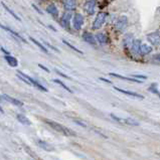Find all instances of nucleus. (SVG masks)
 I'll return each mask as SVG.
<instances>
[{"label":"nucleus","mask_w":160,"mask_h":160,"mask_svg":"<svg viewBox=\"0 0 160 160\" xmlns=\"http://www.w3.org/2000/svg\"><path fill=\"white\" fill-rule=\"evenodd\" d=\"M43 121H45L46 124L50 127V128H53V130H56L57 132L63 134V135H64V136H76V133L74 132V131L63 126L61 124H60V123L52 121V120H49V119H45Z\"/></svg>","instance_id":"nucleus-1"},{"label":"nucleus","mask_w":160,"mask_h":160,"mask_svg":"<svg viewBox=\"0 0 160 160\" xmlns=\"http://www.w3.org/2000/svg\"><path fill=\"white\" fill-rule=\"evenodd\" d=\"M17 77L19 78L21 81H23L25 84H27V85L33 86V87H35L36 89H38L39 91H42V92H48V89L45 88V87H43L42 85H41L38 82H36L35 80L30 78L29 76H27L26 74H24V72H22L17 71Z\"/></svg>","instance_id":"nucleus-2"},{"label":"nucleus","mask_w":160,"mask_h":160,"mask_svg":"<svg viewBox=\"0 0 160 160\" xmlns=\"http://www.w3.org/2000/svg\"><path fill=\"white\" fill-rule=\"evenodd\" d=\"M106 19H107V14L105 12H99L98 13L96 18L93 21V29L97 30V29H99V28H101L104 25Z\"/></svg>","instance_id":"nucleus-3"},{"label":"nucleus","mask_w":160,"mask_h":160,"mask_svg":"<svg viewBox=\"0 0 160 160\" xmlns=\"http://www.w3.org/2000/svg\"><path fill=\"white\" fill-rule=\"evenodd\" d=\"M128 18H127L126 16H120L117 21H116V24L115 26L116 28H117V30H119L120 32H123L125 31L127 29V27H128Z\"/></svg>","instance_id":"nucleus-4"},{"label":"nucleus","mask_w":160,"mask_h":160,"mask_svg":"<svg viewBox=\"0 0 160 160\" xmlns=\"http://www.w3.org/2000/svg\"><path fill=\"white\" fill-rule=\"evenodd\" d=\"M84 24V16L81 13H76L72 16V27L76 30H80Z\"/></svg>","instance_id":"nucleus-5"},{"label":"nucleus","mask_w":160,"mask_h":160,"mask_svg":"<svg viewBox=\"0 0 160 160\" xmlns=\"http://www.w3.org/2000/svg\"><path fill=\"white\" fill-rule=\"evenodd\" d=\"M72 16L71 12L65 11L63 14L61 18H60L61 26H63L64 28H65V29H70V28H71V20H72Z\"/></svg>","instance_id":"nucleus-6"},{"label":"nucleus","mask_w":160,"mask_h":160,"mask_svg":"<svg viewBox=\"0 0 160 160\" xmlns=\"http://www.w3.org/2000/svg\"><path fill=\"white\" fill-rule=\"evenodd\" d=\"M147 41L148 42H150V45H160V32L154 31L150 32V33L147 34Z\"/></svg>","instance_id":"nucleus-7"},{"label":"nucleus","mask_w":160,"mask_h":160,"mask_svg":"<svg viewBox=\"0 0 160 160\" xmlns=\"http://www.w3.org/2000/svg\"><path fill=\"white\" fill-rule=\"evenodd\" d=\"M0 28H2V29H4L5 31H7L8 32V33H10L11 34L13 37H15L17 41H22V42H24V43H27V41H26V39H25L23 36H21L19 33H18V32H16V31H14L13 29H11V28L10 27H8V26H5V25H3L2 23H0Z\"/></svg>","instance_id":"nucleus-8"},{"label":"nucleus","mask_w":160,"mask_h":160,"mask_svg":"<svg viewBox=\"0 0 160 160\" xmlns=\"http://www.w3.org/2000/svg\"><path fill=\"white\" fill-rule=\"evenodd\" d=\"M95 7H96V0H87L85 5H84V10L89 15H92L95 12Z\"/></svg>","instance_id":"nucleus-9"},{"label":"nucleus","mask_w":160,"mask_h":160,"mask_svg":"<svg viewBox=\"0 0 160 160\" xmlns=\"http://www.w3.org/2000/svg\"><path fill=\"white\" fill-rule=\"evenodd\" d=\"M61 3H63V6L65 11H74L77 7V2L76 0H61Z\"/></svg>","instance_id":"nucleus-10"},{"label":"nucleus","mask_w":160,"mask_h":160,"mask_svg":"<svg viewBox=\"0 0 160 160\" xmlns=\"http://www.w3.org/2000/svg\"><path fill=\"white\" fill-rule=\"evenodd\" d=\"M83 39L87 43H89V45H97L96 36L91 33V32H88V31L84 32V33H83Z\"/></svg>","instance_id":"nucleus-11"},{"label":"nucleus","mask_w":160,"mask_h":160,"mask_svg":"<svg viewBox=\"0 0 160 160\" xmlns=\"http://www.w3.org/2000/svg\"><path fill=\"white\" fill-rule=\"evenodd\" d=\"M134 36L132 33H126L124 35V37H123V45H124L125 49H129L131 45H132V43L134 42Z\"/></svg>","instance_id":"nucleus-12"},{"label":"nucleus","mask_w":160,"mask_h":160,"mask_svg":"<svg viewBox=\"0 0 160 160\" xmlns=\"http://www.w3.org/2000/svg\"><path fill=\"white\" fill-rule=\"evenodd\" d=\"M46 11L53 18H56V19L59 18V9H57V7L56 6V4H53V3H50L49 5L46 6Z\"/></svg>","instance_id":"nucleus-13"},{"label":"nucleus","mask_w":160,"mask_h":160,"mask_svg":"<svg viewBox=\"0 0 160 160\" xmlns=\"http://www.w3.org/2000/svg\"><path fill=\"white\" fill-rule=\"evenodd\" d=\"M114 89L116 91H118V92H120V93L125 94V95H127V96H130V97H133V98H137V99H144V97L142 95H140V94H137V93H134V92H130V91H126V90L120 89V88H117V87H115Z\"/></svg>","instance_id":"nucleus-14"},{"label":"nucleus","mask_w":160,"mask_h":160,"mask_svg":"<svg viewBox=\"0 0 160 160\" xmlns=\"http://www.w3.org/2000/svg\"><path fill=\"white\" fill-rule=\"evenodd\" d=\"M141 41H138V39H135L134 42L131 45V52L134 54H141Z\"/></svg>","instance_id":"nucleus-15"},{"label":"nucleus","mask_w":160,"mask_h":160,"mask_svg":"<svg viewBox=\"0 0 160 160\" xmlns=\"http://www.w3.org/2000/svg\"><path fill=\"white\" fill-rule=\"evenodd\" d=\"M36 144H37L39 147H41V149H43V150H45V151H53L54 150V147L53 146V145H50L49 143L45 142V141L37 140L36 141Z\"/></svg>","instance_id":"nucleus-16"},{"label":"nucleus","mask_w":160,"mask_h":160,"mask_svg":"<svg viewBox=\"0 0 160 160\" xmlns=\"http://www.w3.org/2000/svg\"><path fill=\"white\" fill-rule=\"evenodd\" d=\"M109 75L112 76V77H114V78L120 79V80H125V81H129V82H133V83H142L141 81H139V80H137L135 78H127V77H124V76H120L118 74H115V72H110Z\"/></svg>","instance_id":"nucleus-17"},{"label":"nucleus","mask_w":160,"mask_h":160,"mask_svg":"<svg viewBox=\"0 0 160 160\" xmlns=\"http://www.w3.org/2000/svg\"><path fill=\"white\" fill-rule=\"evenodd\" d=\"M4 60H6V63L8 64L11 68H16L17 65H18L17 59H15V57H12V56H10V54H9V56H5L4 57Z\"/></svg>","instance_id":"nucleus-18"},{"label":"nucleus","mask_w":160,"mask_h":160,"mask_svg":"<svg viewBox=\"0 0 160 160\" xmlns=\"http://www.w3.org/2000/svg\"><path fill=\"white\" fill-rule=\"evenodd\" d=\"M96 39H97V42H99L100 45H106V43H108V37H107L106 33H104V32H99V33H97Z\"/></svg>","instance_id":"nucleus-19"},{"label":"nucleus","mask_w":160,"mask_h":160,"mask_svg":"<svg viewBox=\"0 0 160 160\" xmlns=\"http://www.w3.org/2000/svg\"><path fill=\"white\" fill-rule=\"evenodd\" d=\"M3 98H4V99H5L6 101L10 102L11 104L15 105V106H18V107H22V106H23V103H22V102H20L19 100H17V99H14V98L10 97V96H8V95H6V94H4V95H3Z\"/></svg>","instance_id":"nucleus-20"},{"label":"nucleus","mask_w":160,"mask_h":160,"mask_svg":"<svg viewBox=\"0 0 160 160\" xmlns=\"http://www.w3.org/2000/svg\"><path fill=\"white\" fill-rule=\"evenodd\" d=\"M16 119L18 120V122H20L21 124H23V125H26V126L31 125V122L29 121V119H28L26 116H24L22 114H17Z\"/></svg>","instance_id":"nucleus-21"},{"label":"nucleus","mask_w":160,"mask_h":160,"mask_svg":"<svg viewBox=\"0 0 160 160\" xmlns=\"http://www.w3.org/2000/svg\"><path fill=\"white\" fill-rule=\"evenodd\" d=\"M29 39H30V41L31 42H33L34 43V45H36V46H37V48H39V49H41V50H42V52L43 53H49V49H46L45 48V45H42V43L41 42H39L38 41H36V39L35 38H33V37H31V36H30V37H29Z\"/></svg>","instance_id":"nucleus-22"},{"label":"nucleus","mask_w":160,"mask_h":160,"mask_svg":"<svg viewBox=\"0 0 160 160\" xmlns=\"http://www.w3.org/2000/svg\"><path fill=\"white\" fill-rule=\"evenodd\" d=\"M151 52H152V48L149 45H146V43L141 45V54H142V56L149 54Z\"/></svg>","instance_id":"nucleus-23"},{"label":"nucleus","mask_w":160,"mask_h":160,"mask_svg":"<svg viewBox=\"0 0 160 160\" xmlns=\"http://www.w3.org/2000/svg\"><path fill=\"white\" fill-rule=\"evenodd\" d=\"M123 124L130 125V126H138L139 125V122L134 120L133 118H125L123 120Z\"/></svg>","instance_id":"nucleus-24"},{"label":"nucleus","mask_w":160,"mask_h":160,"mask_svg":"<svg viewBox=\"0 0 160 160\" xmlns=\"http://www.w3.org/2000/svg\"><path fill=\"white\" fill-rule=\"evenodd\" d=\"M1 4H2V6H3V8H4V9L6 10V11H7V12H8V13L10 14V15H11V16H13V17L15 18L16 20H18V21H20V20H21L20 18H19V16H18V15H17V14H16L15 12H13L12 10L10 9L9 7H8V6H7V5L5 4V3H1Z\"/></svg>","instance_id":"nucleus-25"},{"label":"nucleus","mask_w":160,"mask_h":160,"mask_svg":"<svg viewBox=\"0 0 160 160\" xmlns=\"http://www.w3.org/2000/svg\"><path fill=\"white\" fill-rule=\"evenodd\" d=\"M63 42L64 43L65 45H68V48H70V49H72V50H74V52L78 53H82V54H83V52H82V50L78 49L77 48H76V46H74V45H71V43L68 42V41H65V39H63Z\"/></svg>","instance_id":"nucleus-26"},{"label":"nucleus","mask_w":160,"mask_h":160,"mask_svg":"<svg viewBox=\"0 0 160 160\" xmlns=\"http://www.w3.org/2000/svg\"><path fill=\"white\" fill-rule=\"evenodd\" d=\"M53 82L57 83V84H59V85L61 87V88H64L65 91H68V93H72V90H71L70 88H68V87L67 85H64V84L63 82H61V81H60V80H57V79H56V80H53Z\"/></svg>","instance_id":"nucleus-27"},{"label":"nucleus","mask_w":160,"mask_h":160,"mask_svg":"<svg viewBox=\"0 0 160 160\" xmlns=\"http://www.w3.org/2000/svg\"><path fill=\"white\" fill-rule=\"evenodd\" d=\"M72 120H74L75 123H77L78 125L84 127V128H87V127H88V125H87V123L84 122L83 120H80V119H77V118H75V119H72Z\"/></svg>","instance_id":"nucleus-28"},{"label":"nucleus","mask_w":160,"mask_h":160,"mask_svg":"<svg viewBox=\"0 0 160 160\" xmlns=\"http://www.w3.org/2000/svg\"><path fill=\"white\" fill-rule=\"evenodd\" d=\"M110 116L113 118V120H115V121H117L118 123H123V120H124V119L119 118V117H117V116H116V115H114V114H111Z\"/></svg>","instance_id":"nucleus-29"},{"label":"nucleus","mask_w":160,"mask_h":160,"mask_svg":"<svg viewBox=\"0 0 160 160\" xmlns=\"http://www.w3.org/2000/svg\"><path fill=\"white\" fill-rule=\"evenodd\" d=\"M43 43H45V45L46 46H49V49H53V50H56V52H59V49H56V48H54V46H53L52 45H49V42H46V41H43Z\"/></svg>","instance_id":"nucleus-30"},{"label":"nucleus","mask_w":160,"mask_h":160,"mask_svg":"<svg viewBox=\"0 0 160 160\" xmlns=\"http://www.w3.org/2000/svg\"><path fill=\"white\" fill-rule=\"evenodd\" d=\"M133 78H136L137 80L138 79H141V80H146L147 77H145V76H140V75H133Z\"/></svg>","instance_id":"nucleus-31"},{"label":"nucleus","mask_w":160,"mask_h":160,"mask_svg":"<svg viewBox=\"0 0 160 160\" xmlns=\"http://www.w3.org/2000/svg\"><path fill=\"white\" fill-rule=\"evenodd\" d=\"M0 49H1V52H2L3 53H4L5 56H9V54H10V53L8 52V50H6L4 48H2V46H1V48H0Z\"/></svg>","instance_id":"nucleus-32"},{"label":"nucleus","mask_w":160,"mask_h":160,"mask_svg":"<svg viewBox=\"0 0 160 160\" xmlns=\"http://www.w3.org/2000/svg\"><path fill=\"white\" fill-rule=\"evenodd\" d=\"M56 72H57V74H59L60 76H61V77H64V78H65V79H70V78H68V76H67V75H64V74H63V72H60V71H57V70H56Z\"/></svg>","instance_id":"nucleus-33"},{"label":"nucleus","mask_w":160,"mask_h":160,"mask_svg":"<svg viewBox=\"0 0 160 160\" xmlns=\"http://www.w3.org/2000/svg\"><path fill=\"white\" fill-rule=\"evenodd\" d=\"M38 67H39V68H42V70H43V71H45L46 72H49V68H45V65H42V64H38Z\"/></svg>","instance_id":"nucleus-34"},{"label":"nucleus","mask_w":160,"mask_h":160,"mask_svg":"<svg viewBox=\"0 0 160 160\" xmlns=\"http://www.w3.org/2000/svg\"><path fill=\"white\" fill-rule=\"evenodd\" d=\"M32 7H33V8L36 10V12H38L39 14H42V11H41V10H39V8H38V7L36 6L35 4H32Z\"/></svg>","instance_id":"nucleus-35"},{"label":"nucleus","mask_w":160,"mask_h":160,"mask_svg":"<svg viewBox=\"0 0 160 160\" xmlns=\"http://www.w3.org/2000/svg\"><path fill=\"white\" fill-rule=\"evenodd\" d=\"M100 80H101V81H103V82H106V83H108V84H112L111 81H109V80H106V79H104V78H101Z\"/></svg>","instance_id":"nucleus-36"},{"label":"nucleus","mask_w":160,"mask_h":160,"mask_svg":"<svg viewBox=\"0 0 160 160\" xmlns=\"http://www.w3.org/2000/svg\"><path fill=\"white\" fill-rule=\"evenodd\" d=\"M154 59H155L156 60L160 61V53H159V54H157V56H155V57H154Z\"/></svg>","instance_id":"nucleus-37"},{"label":"nucleus","mask_w":160,"mask_h":160,"mask_svg":"<svg viewBox=\"0 0 160 160\" xmlns=\"http://www.w3.org/2000/svg\"><path fill=\"white\" fill-rule=\"evenodd\" d=\"M0 113H3V110H2V108H1V106H0Z\"/></svg>","instance_id":"nucleus-38"},{"label":"nucleus","mask_w":160,"mask_h":160,"mask_svg":"<svg viewBox=\"0 0 160 160\" xmlns=\"http://www.w3.org/2000/svg\"><path fill=\"white\" fill-rule=\"evenodd\" d=\"M1 100H2V97H1V96H0V101H1Z\"/></svg>","instance_id":"nucleus-39"}]
</instances>
